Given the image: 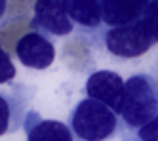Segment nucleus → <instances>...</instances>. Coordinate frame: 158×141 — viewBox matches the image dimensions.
Wrapping results in <instances>:
<instances>
[{"label":"nucleus","instance_id":"f257e3e1","mask_svg":"<svg viewBox=\"0 0 158 141\" xmlns=\"http://www.w3.org/2000/svg\"><path fill=\"white\" fill-rule=\"evenodd\" d=\"M158 116V78L147 73L131 75L126 80V96L120 118L126 132H139Z\"/></svg>","mask_w":158,"mask_h":141},{"label":"nucleus","instance_id":"f03ea898","mask_svg":"<svg viewBox=\"0 0 158 141\" xmlns=\"http://www.w3.org/2000/svg\"><path fill=\"white\" fill-rule=\"evenodd\" d=\"M69 126L82 141H109L124 128L120 114L95 99H80L69 114Z\"/></svg>","mask_w":158,"mask_h":141},{"label":"nucleus","instance_id":"7ed1b4c3","mask_svg":"<svg viewBox=\"0 0 158 141\" xmlns=\"http://www.w3.org/2000/svg\"><path fill=\"white\" fill-rule=\"evenodd\" d=\"M103 42L110 55L122 57V59L139 57L149 52L154 44V40L151 38V34L141 19L126 27L107 29L103 34Z\"/></svg>","mask_w":158,"mask_h":141},{"label":"nucleus","instance_id":"20e7f679","mask_svg":"<svg viewBox=\"0 0 158 141\" xmlns=\"http://www.w3.org/2000/svg\"><path fill=\"white\" fill-rule=\"evenodd\" d=\"M86 96L120 114L126 96V80L114 70H94L86 80Z\"/></svg>","mask_w":158,"mask_h":141},{"label":"nucleus","instance_id":"39448f33","mask_svg":"<svg viewBox=\"0 0 158 141\" xmlns=\"http://www.w3.org/2000/svg\"><path fill=\"white\" fill-rule=\"evenodd\" d=\"M31 29L44 36H67L74 31V23L67 11V0L59 2H36L35 17L31 19Z\"/></svg>","mask_w":158,"mask_h":141},{"label":"nucleus","instance_id":"423d86ee","mask_svg":"<svg viewBox=\"0 0 158 141\" xmlns=\"http://www.w3.org/2000/svg\"><path fill=\"white\" fill-rule=\"evenodd\" d=\"M15 53L23 67L42 70V69H48L53 63L55 46L52 44V40L48 36L31 31V32L23 34L19 38V42L15 44Z\"/></svg>","mask_w":158,"mask_h":141},{"label":"nucleus","instance_id":"0eeeda50","mask_svg":"<svg viewBox=\"0 0 158 141\" xmlns=\"http://www.w3.org/2000/svg\"><path fill=\"white\" fill-rule=\"evenodd\" d=\"M27 141H82L73 128L53 118H42L36 111H29L25 116Z\"/></svg>","mask_w":158,"mask_h":141},{"label":"nucleus","instance_id":"6e6552de","mask_svg":"<svg viewBox=\"0 0 158 141\" xmlns=\"http://www.w3.org/2000/svg\"><path fill=\"white\" fill-rule=\"evenodd\" d=\"M147 4L149 0H101L103 23L109 29L131 25L143 17Z\"/></svg>","mask_w":158,"mask_h":141},{"label":"nucleus","instance_id":"1a4fd4ad","mask_svg":"<svg viewBox=\"0 0 158 141\" xmlns=\"http://www.w3.org/2000/svg\"><path fill=\"white\" fill-rule=\"evenodd\" d=\"M29 90H31L29 86L15 84L10 93L2 92V97H0V111H2V128H0V132H2V135L8 132H15L21 124H25L23 113L32 96L23 97V93Z\"/></svg>","mask_w":158,"mask_h":141},{"label":"nucleus","instance_id":"9d476101","mask_svg":"<svg viewBox=\"0 0 158 141\" xmlns=\"http://www.w3.org/2000/svg\"><path fill=\"white\" fill-rule=\"evenodd\" d=\"M67 11L74 25L97 31L103 25V10L101 0H67Z\"/></svg>","mask_w":158,"mask_h":141},{"label":"nucleus","instance_id":"9b49d317","mask_svg":"<svg viewBox=\"0 0 158 141\" xmlns=\"http://www.w3.org/2000/svg\"><path fill=\"white\" fill-rule=\"evenodd\" d=\"M141 21L145 23V27L149 31L151 38L154 40V44H158V0H149Z\"/></svg>","mask_w":158,"mask_h":141},{"label":"nucleus","instance_id":"f8f14e48","mask_svg":"<svg viewBox=\"0 0 158 141\" xmlns=\"http://www.w3.org/2000/svg\"><path fill=\"white\" fill-rule=\"evenodd\" d=\"M135 135L141 141H158V116L149 124H145L139 132H135Z\"/></svg>","mask_w":158,"mask_h":141},{"label":"nucleus","instance_id":"ddd939ff","mask_svg":"<svg viewBox=\"0 0 158 141\" xmlns=\"http://www.w3.org/2000/svg\"><path fill=\"white\" fill-rule=\"evenodd\" d=\"M122 141H141V139H139L137 135H135V132H124Z\"/></svg>","mask_w":158,"mask_h":141}]
</instances>
